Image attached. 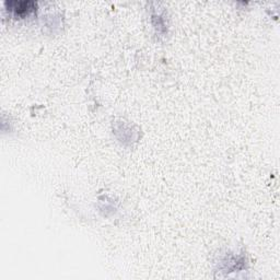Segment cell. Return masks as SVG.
Wrapping results in <instances>:
<instances>
[{"label":"cell","instance_id":"1","mask_svg":"<svg viewBox=\"0 0 280 280\" xmlns=\"http://www.w3.org/2000/svg\"><path fill=\"white\" fill-rule=\"evenodd\" d=\"M6 5L8 6L10 10H13L14 13L17 15H25L28 14L29 11H32L35 7H37V3L31 2V0H22V2H17V0H13V2H7Z\"/></svg>","mask_w":280,"mask_h":280}]
</instances>
